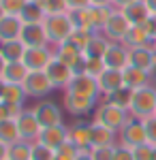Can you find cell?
Masks as SVG:
<instances>
[{"mask_svg":"<svg viewBox=\"0 0 156 160\" xmlns=\"http://www.w3.org/2000/svg\"><path fill=\"white\" fill-rule=\"evenodd\" d=\"M154 115H156V113H154Z\"/></svg>","mask_w":156,"mask_h":160,"instance_id":"59","label":"cell"},{"mask_svg":"<svg viewBox=\"0 0 156 160\" xmlns=\"http://www.w3.org/2000/svg\"><path fill=\"white\" fill-rule=\"evenodd\" d=\"M113 149L116 145H105V148H90V154L94 160H113Z\"/></svg>","mask_w":156,"mask_h":160,"instance_id":"42","label":"cell"},{"mask_svg":"<svg viewBox=\"0 0 156 160\" xmlns=\"http://www.w3.org/2000/svg\"><path fill=\"white\" fill-rule=\"evenodd\" d=\"M152 149L154 145H150V143L133 148V160H152Z\"/></svg>","mask_w":156,"mask_h":160,"instance_id":"44","label":"cell"},{"mask_svg":"<svg viewBox=\"0 0 156 160\" xmlns=\"http://www.w3.org/2000/svg\"><path fill=\"white\" fill-rule=\"evenodd\" d=\"M28 75H30V71H28V66H26L24 62H9L7 68H4V73H2V79L7 83H22L24 86Z\"/></svg>","mask_w":156,"mask_h":160,"instance_id":"25","label":"cell"},{"mask_svg":"<svg viewBox=\"0 0 156 160\" xmlns=\"http://www.w3.org/2000/svg\"><path fill=\"white\" fill-rule=\"evenodd\" d=\"M64 92H73V94H79V96H88V98L101 100V90H98V81L90 75H75L73 81L69 83V88Z\"/></svg>","mask_w":156,"mask_h":160,"instance_id":"11","label":"cell"},{"mask_svg":"<svg viewBox=\"0 0 156 160\" xmlns=\"http://www.w3.org/2000/svg\"><path fill=\"white\" fill-rule=\"evenodd\" d=\"M9 158V145L0 141V160H7Z\"/></svg>","mask_w":156,"mask_h":160,"instance_id":"50","label":"cell"},{"mask_svg":"<svg viewBox=\"0 0 156 160\" xmlns=\"http://www.w3.org/2000/svg\"><path fill=\"white\" fill-rule=\"evenodd\" d=\"M128 30H131V22L124 17V13L120 9H113L111 11V17L107 19V24L103 28V34L111 43H122L126 38V34H128Z\"/></svg>","mask_w":156,"mask_h":160,"instance_id":"8","label":"cell"},{"mask_svg":"<svg viewBox=\"0 0 156 160\" xmlns=\"http://www.w3.org/2000/svg\"><path fill=\"white\" fill-rule=\"evenodd\" d=\"M4 15H7V13H4V9H2V4H0V19H2Z\"/></svg>","mask_w":156,"mask_h":160,"instance_id":"55","label":"cell"},{"mask_svg":"<svg viewBox=\"0 0 156 160\" xmlns=\"http://www.w3.org/2000/svg\"><path fill=\"white\" fill-rule=\"evenodd\" d=\"M152 160H156V145H154V149H152Z\"/></svg>","mask_w":156,"mask_h":160,"instance_id":"56","label":"cell"},{"mask_svg":"<svg viewBox=\"0 0 156 160\" xmlns=\"http://www.w3.org/2000/svg\"><path fill=\"white\" fill-rule=\"evenodd\" d=\"M143 126H145V135H148V143L156 145V115H148L143 120Z\"/></svg>","mask_w":156,"mask_h":160,"instance_id":"43","label":"cell"},{"mask_svg":"<svg viewBox=\"0 0 156 160\" xmlns=\"http://www.w3.org/2000/svg\"><path fill=\"white\" fill-rule=\"evenodd\" d=\"M71 11L66 0H47L45 2V13L47 15H66Z\"/></svg>","mask_w":156,"mask_h":160,"instance_id":"37","label":"cell"},{"mask_svg":"<svg viewBox=\"0 0 156 160\" xmlns=\"http://www.w3.org/2000/svg\"><path fill=\"white\" fill-rule=\"evenodd\" d=\"M145 28H148V32H150V37L156 38V15H150V19L145 22Z\"/></svg>","mask_w":156,"mask_h":160,"instance_id":"47","label":"cell"},{"mask_svg":"<svg viewBox=\"0 0 156 160\" xmlns=\"http://www.w3.org/2000/svg\"><path fill=\"white\" fill-rule=\"evenodd\" d=\"M45 73H47L49 81L54 83V88H56V90H62V92L69 88V83H71L73 77H75V73H73L71 66H66L64 62L56 60V58L49 62V66L45 68Z\"/></svg>","mask_w":156,"mask_h":160,"instance_id":"12","label":"cell"},{"mask_svg":"<svg viewBox=\"0 0 156 160\" xmlns=\"http://www.w3.org/2000/svg\"><path fill=\"white\" fill-rule=\"evenodd\" d=\"M22 30H24V22L19 19V15H4L0 19V43L19 38Z\"/></svg>","mask_w":156,"mask_h":160,"instance_id":"19","label":"cell"},{"mask_svg":"<svg viewBox=\"0 0 156 160\" xmlns=\"http://www.w3.org/2000/svg\"><path fill=\"white\" fill-rule=\"evenodd\" d=\"M7 160H9V158H7Z\"/></svg>","mask_w":156,"mask_h":160,"instance_id":"58","label":"cell"},{"mask_svg":"<svg viewBox=\"0 0 156 160\" xmlns=\"http://www.w3.org/2000/svg\"><path fill=\"white\" fill-rule=\"evenodd\" d=\"M118 143L124 145V148H137V145H143L148 143V135H145V126L143 120L139 118H133L122 126V130L118 132Z\"/></svg>","mask_w":156,"mask_h":160,"instance_id":"5","label":"cell"},{"mask_svg":"<svg viewBox=\"0 0 156 160\" xmlns=\"http://www.w3.org/2000/svg\"><path fill=\"white\" fill-rule=\"evenodd\" d=\"M69 19L75 30H92L90 26V15H88V9H71L69 11ZM94 32V30H92Z\"/></svg>","mask_w":156,"mask_h":160,"instance_id":"34","label":"cell"},{"mask_svg":"<svg viewBox=\"0 0 156 160\" xmlns=\"http://www.w3.org/2000/svg\"><path fill=\"white\" fill-rule=\"evenodd\" d=\"M34 2H41V4H43V7H45V2H47V0H34Z\"/></svg>","mask_w":156,"mask_h":160,"instance_id":"57","label":"cell"},{"mask_svg":"<svg viewBox=\"0 0 156 160\" xmlns=\"http://www.w3.org/2000/svg\"><path fill=\"white\" fill-rule=\"evenodd\" d=\"M24 90H26V94H28V98L41 100V98H47L56 88L49 81L45 71H30L28 79L24 81Z\"/></svg>","mask_w":156,"mask_h":160,"instance_id":"6","label":"cell"},{"mask_svg":"<svg viewBox=\"0 0 156 160\" xmlns=\"http://www.w3.org/2000/svg\"><path fill=\"white\" fill-rule=\"evenodd\" d=\"M90 7H111V0H90Z\"/></svg>","mask_w":156,"mask_h":160,"instance_id":"51","label":"cell"},{"mask_svg":"<svg viewBox=\"0 0 156 160\" xmlns=\"http://www.w3.org/2000/svg\"><path fill=\"white\" fill-rule=\"evenodd\" d=\"M9 160H32V143L22 139L9 145Z\"/></svg>","mask_w":156,"mask_h":160,"instance_id":"33","label":"cell"},{"mask_svg":"<svg viewBox=\"0 0 156 160\" xmlns=\"http://www.w3.org/2000/svg\"><path fill=\"white\" fill-rule=\"evenodd\" d=\"M69 141L77 149H90V122L86 118H75V122L69 126Z\"/></svg>","mask_w":156,"mask_h":160,"instance_id":"14","label":"cell"},{"mask_svg":"<svg viewBox=\"0 0 156 160\" xmlns=\"http://www.w3.org/2000/svg\"><path fill=\"white\" fill-rule=\"evenodd\" d=\"M103 62L107 68H118L124 71L128 66V47L124 43H111L103 56Z\"/></svg>","mask_w":156,"mask_h":160,"instance_id":"16","label":"cell"},{"mask_svg":"<svg viewBox=\"0 0 156 160\" xmlns=\"http://www.w3.org/2000/svg\"><path fill=\"white\" fill-rule=\"evenodd\" d=\"M0 141L7 143V145H13V143L22 141L19 128H17V122H15V120H4V122H0Z\"/></svg>","mask_w":156,"mask_h":160,"instance_id":"32","label":"cell"},{"mask_svg":"<svg viewBox=\"0 0 156 160\" xmlns=\"http://www.w3.org/2000/svg\"><path fill=\"white\" fill-rule=\"evenodd\" d=\"M32 111H34L36 120L43 128H49V126H58V124H64V109L56 100L51 98H41L32 105Z\"/></svg>","mask_w":156,"mask_h":160,"instance_id":"3","label":"cell"},{"mask_svg":"<svg viewBox=\"0 0 156 160\" xmlns=\"http://www.w3.org/2000/svg\"><path fill=\"white\" fill-rule=\"evenodd\" d=\"M15 122H17V128H19V137H22L24 141H30V143H34L36 139H39V135H41V130H43V126L39 124L32 107H26V109L15 118Z\"/></svg>","mask_w":156,"mask_h":160,"instance_id":"10","label":"cell"},{"mask_svg":"<svg viewBox=\"0 0 156 160\" xmlns=\"http://www.w3.org/2000/svg\"><path fill=\"white\" fill-rule=\"evenodd\" d=\"M152 62H154V51L148 49V47H133L128 49V64L137 66V68H143L152 75Z\"/></svg>","mask_w":156,"mask_h":160,"instance_id":"22","label":"cell"},{"mask_svg":"<svg viewBox=\"0 0 156 160\" xmlns=\"http://www.w3.org/2000/svg\"><path fill=\"white\" fill-rule=\"evenodd\" d=\"M36 141H39V143H43L45 148H49V149H54V152H56L60 145H64V143L69 141V126H66V124H58V126L43 128Z\"/></svg>","mask_w":156,"mask_h":160,"instance_id":"13","label":"cell"},{"mask_svg":"<svg viewBox=\"0 0 156 160\" xmlns=\"http://www.w3.org/2000/svg\"><path fill=\"white\" fill-rule=\"evenodd\" d=\"M69 2V9H88L90 7V0H66Z\"/></svg>","mask_w":156,"mask_h":160,"instance_id":"46","label":"cell"},{"mask_svg":"<svg viewBox=\"0 0 156 160\" xmlns=\"http://www.w3.org/2000/svg\"><path fill=\"white\" fill-rule=\"evenodd\" d=\"M51 60H54V47L51 45H45V47H26L24 58H22V62L28 66V71H45Z\"/></svg>","mask_w":156,"mask_h":160,"instance_id":"9","label":"cell"},{"mask_svg":"<svg viewBox=\"0 0 156 160\" xmlns=\"http://www.w3.org/2000/svg\"><path fill=\"white\" fill-rule=\"evenodd\" d=\"M122 13H124V17L131 22V26H143L145 22L150 19V11H148L143 0H135L133 4L124 7Z\"/></svg>","mask_w":156,"mask_h":160,"instance_id":"23","label":"cell"},{"mask_svg":"<svg viewBox=\"0 0 156 160\" xmlns=\"http://www.w3.org/2000/svg\"><path fill=\"white\" fill-rule=\"evenodd\" d=\"M150 32H148V28L145 26H131V30H128V34H126V38L122 41L128 49H133V47H145L148 43H150Z\"/></svg>","mask_w":156,"mask_h":160,"instance_id":"26","label":"cell"},{"mask_svg":"<svg viewBox=\"0 0 156 160\" xmlns=\"http://www.w3.org/2000/svg\"><path fill=\"white\" fill-rule=\"evenodd\" d=\"M4 90H7V81L0 77V100H2V96H4Z\"/></svg>","mask_w":156,"mask_h":160,"instance_id":"53","label":"cell"},{"mask_svg":"<svg viewBox=\"0 0 156 160\" xmlns=\"http://www.w3.org/2000/svg\"><path fill=\"white\" fill-rule=\"evenodd\" d=\"M98 102L101 100L88 98V96H79V94H73V92H64V96H62V107L73 118H86V115L94 113Z\"/></svg>","mask_w":156,"mask_h":160,"instance_id":"7","label":"cell"},{"mask_svg":"<svg viewBox=\"0 0 156 160\" xmlns=\"http://www.w3.org/2000/svg\"><path fill=\"white\" fill-rule=\"evenodd\" d=\"M133 92H135V90H131V88H126V86H124V88H120V90H116L113 94H109V96H103L101 100H107V102L116 105V107H120V109L131 111Z\"/></svg>","mask_w":156,"mask_h":160,"instance_id":"31","label":"cell"},{"mask_svg":"<svg viewBox=\"0 0 156 160\" xmlns=\"http://www.w3.org/2000/svg\"><path fill=\"white\" fill-rule=\"evenodd\" d=\"M7 64H9V62L4 60V58H2V53H0V77H2V73H4V68H7Z\"/></svg>","mask_w":156,"mask_h":160,"instance_id":"54","label":"cell"},{"mask_svg":"<svg viewBox=\"0 0 156 160\" xmlns=\"http://www.w3.org/2000/svg\"><path fill=\"white\" fill-rule=\"evenodd\" d=\"M45 17H47L45 7H43L41 2H34V0H28L26 7L22 9V13H19V19H22L24 24H43Z\"/></svg>","mask_w":156,"mask_h":160,"instance_id":"24","label":"cell"},{"mask_svg":"<svg viewBox=\"0 0 156 160\" xmlns=\"http://www.w3.org/2000/svg\"><path fill=\"white\" fill-rule=\"evenodd\" d=\"M19 41L26 47H45V45H49V37L43 24H24Z\"/></svg>","mask_w":156,"mask_h":160,"instance_id":"15","label":"cell"},{"mask_svg":"<svg viewBox=\"0 0 156 160\" xmlns=\"http://www.w3.org/2000/svg\"><path fill=\"white\" fill-rule=\"evenodd\" d=\"M113 7H88V15H90V26L94 32H103V28L111 17Z\"/></svg>","mask_w":156,"mask_h":160,"instance_id":"28","label":"cell"},{"mask_svg":"<svg viewBox=\"0 0 156 160\" xmlns=\"http://www.w3.org/2000/svg\"><path fill=\"white\" fill-rule=\"evenodd\" d=\"M24 109H22V107H13V105H9V102L0 100V122H4V120H15Z\"/></svg>","mask_w":156,"mask_h":160,"instance_id":"40","label":"cell"},{"mask_svg":"<svg viewBox=\"0 0 156 160\" xmlns=\"http://www.w3.org/2000/svg\"><path fill=\"white\" fill-rule=\"evenodd\" d=\"M24 51H26V45L19 41V38L0 43V53H2V58H4L7 62H22Z\"/></svg>","mask_w":156,"mask_h":160,"instance_id":"30","label":"cell"},{"mask_svg":"<svg viewBox=\"0 0 156 160\" xmlns=\"http://www.w3.org/2000/svg\"><path fill=\"white\" fill-rule=\"evenodd\" d=\"M105 68H107V66H105L103 58H86V75H90V77L98 79V77L103 75Z\"/></svg>","mask_w":156,"mask_h":160,"instance_id":"36","label":"cell"},{"mask_svg":"<svg viewBox=\"0 0 156 160\" xmlns=\"http://www.w3.org/2000/svg\"><path fill=\"white\" fill-rule=\"evenodd\" d=\"M77 152H79V149L75 148L71 141H66L64 145H60V148L56 149V156H54V160H75Z\"/></svg>","mask_w":156,"mask_h":160,"instance_id":"39","label":"cell"},{"mask_svg":"<svg viewBox=\"0 0 156 160\" xmlns=\"http://www.w3.org/2000/svg\"><path fill=\"white\" fill-rule=\"evenodd\" d=\"M26 2L28 0H0V4H2L7 15H19L22 9L26 7Z\"/></svg>","mask_w":156,"mask_h":160,"instance_id":"41","label":"cell"},{"mask_svg":"<svg viewBox=\"0 0 156 160\" xmlns=\"http://www.w3.org/2000/svg\"><path fill=\"white\" fill-rule=\"evenodd\" d=\"M4 102H9L13 107H26V100H28V94L22 83H7V90H4V96H2Z\"/></svg>","mask_w":156,"mask_h":160,"instance_id":"29","label":"cell"},{"mask_svg":"<svg viewBox=\"0 0 156 160\" xmlns=\"http://www.w3.org/2000/svg\"><path fill=\"white\" fill-rule=\"evenodd\" d=\"M54 156H56L54 149L45 148V145L39 143V141L32 143V160H54Z\"/></svg>","mask_w":156,"mask_h":160,"instance_id":"38","label":"cell"},{"mask_svg":"<svg viewBox=\"0 0 156 160\" xmlns=\"http://www.w3.org/2000/svg\"><path fill=\"white\" fill-rule=\"evenodd\" d=\"M92 37H94V32H92V30H73L71 37H69V41L84 51L86 47H88V43L92 41Z\"/></svg>","mask_w":156,"mask_h":160,"instance_id":"35","label":"cell"},{"mask_svg":"<svg viewBox=\"0 0 156 160\" xmlns=\"http://www.w3.org/2000/svg\"><path fill=\"white\" fill-rule=\"evenodd\" d=\"M156 113V86L150 83L145 88H139L133 92V102H131V115L145 120L148 115Z\"/></svg>","mask_w":156,"mask_h":160,"instance_id":"2","label":"cell"},{"mask_svg":"<svg viewBox=\"0 0 156 160\" xmlns=\"http://www.w3.org/2000/svg\"><path fill=\"white\" fill-rule=\"evenodd\" d=\"M109 45H111V41H109L103 32H94L92 41L88 43V47L84 49V56L86 58H103Z\"/></svg>","mask_w":156,"mask_h":160,"instance_id":"27","label":"cell"},{"mask_svg":"<svg viewBox=\"0 0 156 160\" xmlns=\"http://www.w3.org/2000/svg\"><path fill=\"white\" fill-rule=\"evenodd\" d=\"M43 26H45V32L49 37V45H58V43L69 41L71 32L75 30L71 19H69V13L66 15H47Z\"/></svg>","mask_w":156,"mask_h":160,"instance_id":"4","label":"cell"},{"mask_svg":"<svg viewBox=\"0 0 156 160\" xmlns=\"http://www.w3.org/2000/svg\"><path fill=\"white\" fill-rule=\"evenodd\" d=\"M54 47V58L56 60L64 62L66 66H73L75 62L84 56V51L79 49L77 45H73L71 41H64V43H58V45H51Z\"/></svg>","mask_w":156,"mask_h":160,"instance_id":"21","label":"cell"},{"mask_svg":"<svg viewBox=\"0 0 156 160\" xmlns=\"http://www.w3.org/2000/svg\"><path fill=\"white\" fill-rule=\"evenodd\" d=\"M98 81V90H101V96H109L113 94L116 90L124 88V75L118 68H105L103 75L96 79Z\"/></svg>","mask_w":156,"mask_h":160,"instance_id":"17","label":"cell"},{"mask_svg":"<svg viewBox=\"0 0 156 160\" xmlns=\"http://www.w3.org/2000/svg\"><path fill=\"white\" fill-rule=\"evenodd\" d=\"M145 7H148V11H150V15H156V0H143Z\"/></svg>","mask_w":156,"mask_h":160,"instance_id":"52","label":"cell"},{"mask_svg":"<svg viewBox=\"0 0 156 160\" xmlns=\"http://www.w3.org/2000/svg\"><path fill=\"white\" fill-rule=\"evenodd\" d=\"M133 2H135V0H111V7H113V9H124V7H128V4H133Z\"/></svg>","mask_w":156,"mask_h":160,"instance_id":"48","label":"cell"},{"mask_svg":"<svg viewBox=\"0 0 156 160\" xmlns=\"http://www.w3.org/2000/svg\"><path fill=\"white\" fill-rule=\"evenodd\" d=\"M113 160H133V149L131 148H124V145H120V143H116Z\"/></svg>","mask_w":156,"mask_h":160,"instance_id":"45","label":"cell"},{"mask_svg":"<svg viewBox=\"0 0 156 160\" xmlns=\"http://www.w3.org/2000/svg\"><path fill=\"white\" fill-rule=\"evenodd\" d=\"M75 160H94V158H92L90 149H79V152H77V156H75Z\"/></svg>","mask_w":156,"mask_h":160,"instance_id":"49","label":"cell"},{"mask_svg":"<svg viewBox=\"0 0 156 160\" xmlns=\"http://www.w3.org/2000/svg\"><path fill=\"white\" fill-rule=\"evenodd\" d=\"M92 120L98 122V124H103V126H107V128H111L113 132H120L122 126L131 120V111L120 109V107L111 105L107 100H101V102L96 105L94 113H92Z\"/></svg>","mask_w":156,"mask_h":160,"instance_id":"1","label":"cell"},{"mask_svg":"<svg viewBox=\"0 0 156 160\" xmlns=\"http://www.w3.org/2000/svg\"><path fill=\"white\" fill-rule=\"evenodd\" d=\"M90 143L92 148H105V145H116L118 143V132H113L111 128L103 126L98 122H90Z\"/></svg>","mask_w":156,"mask_h":160,"instance_id":"18","label":"cell"},{"mask_svg":"<svg viewBox=\"0 0 156 160\" xmlns=\"http://www.w3.org/2000/svg\"><path fill=\"white\" fill-rule=\"evenodd\" d=\"M122 75H124V86L131 88V90H139V88H145L150 86L154 79H152V75L148 73V71H143V68H137V66H126L124 71H122Z\"/></svg>","mask_w":156,"mask_h":160,"instance_id":"20","label":"cell"}]
</instances>
